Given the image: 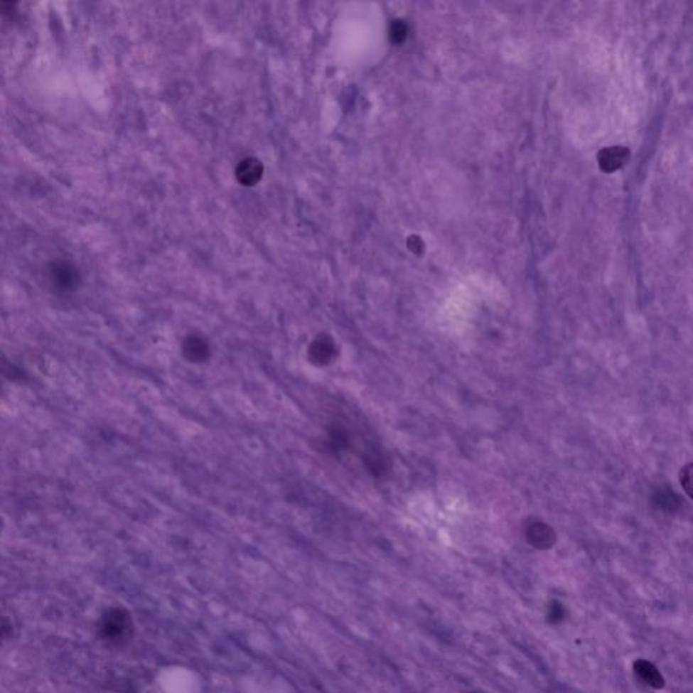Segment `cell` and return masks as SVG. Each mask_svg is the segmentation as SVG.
Segmentation results:
<instances>
[{
    "mask_svg": "<svg viewBox=\"0 0 693 693\" xmlns=\"http://www.w3.org/2000/svg\"><path fill=\"white\" fill-rule=\"evenodd\" d=\"M134 624L131 615L121 607L106 611L98 623V637L109 646H124L131 640Z\"/></svg>",
    "mask_w": 693,
    "mask_h": 693,
    "instance_id": "obj_1",
    "label": "cell"
},
{
    "mask_svg": "<svg viewBox=\"0 0 693 693\" xmlns=\"http://www.w3.org/2000/svg\"><path fill=\"white\" fill-rule=\"evenodd\" d=\"M527 540L530 544H532L535 549L546 550L550 549L555 543V532L552 531V527L547 524L534 522L527 527Z\"/></svg>",
    "mask_w": 693,
    "mask_h": 693,
    "instance_id": "obj_2",
    "label": "cell"
},
{
    "mask_svg": "<svg viewBox=\"0 0 693 693\" xmlns=\"http://www.w3.org/2000/svg\"><path fill=\"white\" fill-rule=\"evenodd\" d=\"M263 176V164L255 157L244 159L236 170V178L242 186H255Z\"/></svg>",
    "mask_w": 693,
    "mask_h": 693,
    "instance_id": "obj_3",
    "label": "cell"
},
{
    "mask_svg": "<svg viewBox=\"0 0 693 693\" xmlns=\"http://www.w3.org/2000/svg\"><path fill=\"white\" fill-rule=\"evenodd\" d=\"M634 672L645 684L655 689H661L665 685V679L660 670L646 660H637L634 664Z\"/></svg>",
    "mask_w": 693,
    "mask_h": 693,
    "instance_id": "obj_4",
    "label": "cell"
},
{
    "mask_svg": "<svg viewBox=\"0 0 693 693\" xmlns=\"http://www.w3.org/2000/svg\"><path fill=\"white\" fill-rule=\"evenodd\" d=\"M652 504L658 510H666V512H675L679 507V495H676L672 489L669 488H657L652 493Z\"/></svg>",
    "mask_w": 693,
    "mask_h": 693,
    "instance_id": "obj_5",
    "label": "cell"
},
{
    "mask_svg": "<svg viewBox=\"0 0 693 693\" xmlns=\"http://www.w3.org/2000/svg\"><path fill=\"white\" fill-rule=\"evenodd\" d=\"M183 351L191 362H202L209 355V345L198 336H190L183 343Z\"/></svg>",
    "mask_w": 693,
    "mask_h": 693,
    "instance_id": "obj_6",
    "label": "cell"
},
{
    "mask_svg": "<svg viewBox=\"0 0 693 693\" xmlns=\"http://www.w3.org/2000/svg\"><path fill=\"white\" fill-rule=\"evenodd\" d=\"M311 362L316 365H326L329 360H332V356L335 355V347L333 343L329 339L316 340L311 344L309 350Z\"/></svg>",
    "mask_w": 693,
    "mask_h": 693,
    "instance_id": "obj_7",
    "label": "cell"
},
{
    "mask_svg": "<svg viewBox=\"0 0 693 693\" xmlns=\"http://www.w3.org/2000/svg\"><path fill=\"white\" fill-rule=\"evenodd\" d=\"M624 160H625V151L621 152V149H618V148L604 151L600 157V163H601L603 168L607 171L619 168L624 163Z\"/></svg>",
    "mask_w": 693,
    "mask_h": 693,
    "instance_id": "obj_8",
    "label": "cell"
},
{
    "mask_svg": "<svg viewBox=\"0 0 693 693\" xmlns=\"http://www.w3.org/2000/svg\"><path fill=\"white\" fill-rule=\"evenodd\" d=\"M679 482L684 492L693 500V463H688L681 468Z\"/></svg>",
    "mask_w": 693,
    "mask_h": 693,
    "instance_id": "obj_9",
    "label": "cell"
},
{
    "mask_svg": "<svg viewBox=\"0 0 693 693\" xmlns=\"http://www.w3.org/2000/svg\"><path fill=\"white\" fill-rule=\"evenodd\" d=\"M564 618H565V608L562 607V604L554 601L552 606L549 607V612H547L549 622L557 624V623L562 622Z\"/></svg>",
    "mask_w": 693,
    "mask_h": 693,
    "instance_id": "obj_10",
    "label": "cell"
}]
</instances>
